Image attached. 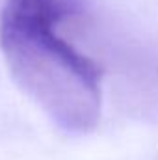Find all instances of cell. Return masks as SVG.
<instances>
[{"label": "cell", "instance_id": "cell-1", "mask_svg": "<svg viewBox=\"0 0 158 160\" xmlns=\"http://www.w3.org/2000/svg\"><path fill=\"white\" fill-rule=\"evenodd\" d=\"M84 0H6L0 48L21 89L73 134H87L101 121V69L80 54L56 26L82 11Z\"/></svg>", "mask_w": 158, "mask_h": 160}]
</instances>
